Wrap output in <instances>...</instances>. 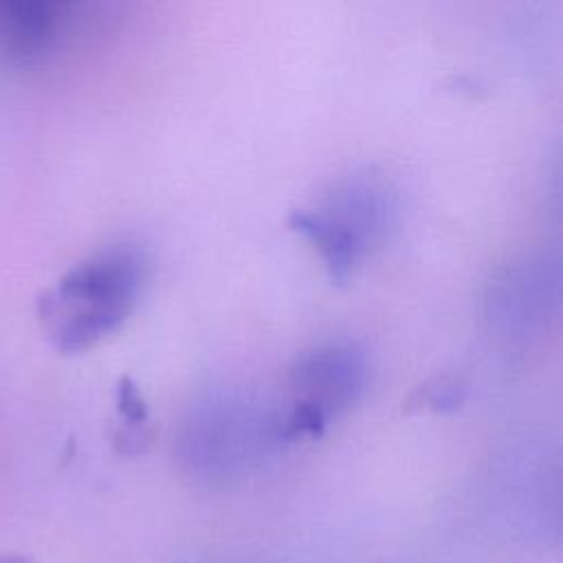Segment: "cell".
Returning <instances> with one entry per match:
<instances>
[{"label": "cell", "instance_id": "1", "mask_svg": "<svg viewBox=\"0 0 563 563\" xmlns=\"http://www.w3.org/2000/svg\"><path fill=\"white\" fill-rule=\"evenodd\" d=\"M143 279V255L130 244H112L86 255L37 299L46 336L66 354L92 347L134 310Z\"/></svg>", "mask_w": 563, "mask_h": 563}, {"label": "cell", "instance_id": "2", "mask_svg": "<svg viewBox=\"0 0 563 563\" xmlns=\"http://www.w3.org/2000/svg\"><path fill=\"white\" fill-rule=\"evenodd\" d=\"M288 385L292 391L290 407L306 411L325 427L332 416L347 409L363 391L365 358L352 345H319L295 361Z\"/></svg>", "mask_w": 563, "mask_h": 563}, {"label": "cell", "instance_id": "3", "mask_svg": "<svg viewBox=\"0 0 563 563\" xmlns=\"http://www.w3.org/2000/svg\"><path fill=\"white\" fill-rule=\"evenodd\" d=\"M84 7L48 0H0V55L35 64L55 55L84 24Z\"/></svg>", "mask_w": 563, "mask_h": 563}, {"label": "cell", "instance_id": "4", "mask_svg": "<svg viewBox=\"0 0 563 563\" xmlns=\"http://www.w3.org/2000/svg\"><path fill=\"white\" fill-rule=\"evenodd\" d=\"M343 227L365 251L380 240L391 222L394 200L387 185L372 174H352L334 185L323 207H317Z\"/></svg>", "mask_w": 563, "mask_h": 563}, {"label": "cell", "instance_id": "5", "mask_svg": "<svg viewBox=\"0 0 563 563\" xmlns=\"http://www.w3.org/2000/svg\"><path fill=\"white\" fill-rule=\"evenodd\" d=\"M288 224L321 251L334 284H345L350 279L356 262L365 251L343 227H339L319 209H292Z\"/></svg>", "mask_w": 563, "mask_h": 563}, {"label": "cell", "instance_id": "6", "mask_svg": "<svg viewBox=\"0 0 563 563\" xmlns=\"http://www.w3.org/2000/svg\"><path fill=\"white\" fill-rule=\"evenodd\" d=\"M466 398V385L453 374H438L424 380L407 400V411H453Z\"/></svg>", "mask_w": 563, "mask_h": 563}, {"label": "cell", "instance_id": "7", "mask_svg": "<svg viewBox=\"0 0 563 563\" xmlns=\"http://www.w3.org/2000/svg\"><path fill=\"white\" fill-rule=\"evenodd\" d=\"M117 402H119V413L128 424V433L123 435L125 442L132 435L130 442L145 440V424H147V405L139 391V387L130 378H121L117 387Z\"/></svg>", "mask_w": 563, "mask_h": 563}, {"label": "cell", "instance_id": "8", "mask_svg": "<svg viewBox=\"0 0 563 563\" xmlns=\"http://www.w3.org/2000/svg\"><path fill=\"white\" fill-rule=\"evenodd\" d=\"M0 563H31V561L18 554H0Z\"/></svg>", "mask_w": 563, "mask_h": 563}]
</instances>
